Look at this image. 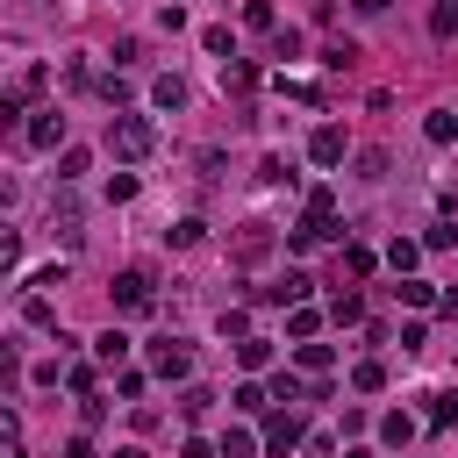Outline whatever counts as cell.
I'll return each instance as SVG.
<instances>
[{
    "mask_svg": "<svg viewBox=\"0 0 458 458\" xmlns=\"http://www.w3.org/2000/svg\"><path fill=\"white\" fill-rule=\"evenodd\" d=\"M322 236H344V229H336V193H329V186H315V193H308V208H301V222L286 229V243H293V250H308V243H322Z\"/></svg>",
    "mask_w": 458,
    "mask_h": 458,
    "instance_id": "cell-1",
    "label": "cell"
},
{
    "mask_svg": "<svg viewBox=\"0 0 458 458\" xmlns=\"http://www.w3.org/2000/svg\"><path fill=\"white\" fill-rule=\"evenodd\" d=\"M107 150H114L122 165H136V157L157 150V129H150L143 114H107Z\"/></svg>",
    "mask_w": 458,
    "mask_h": 458,
    "instance_id": "cell-2",
    "label": "cell"
},
{
    "mask_svg": "<svg viewBox=\"0 0 458 458\" xmlns=\"http://www.w3.org/2000/svg\"><path fill=\"white\" fill-rule=\"evenodd\" d=\"M107 293H114V308H122V315H150V308H157V279H150L143 265L114 272V286H107Z\"/></svg>",
    "mask_w": 458,
    "mask_h": 458,
    "instance_id": "cell-3",
    "label": "cell"
},
{
    "mask_svg": "<svg viewBox=\"0 0 458 458\" xmlns=\"http://www.w3.org/2000/svg\"><path fill=\"white\" fill-rule=\"evenodd\" d=\"M143 358H150V372H157V379H186V372H193V351H186L179 336H157Z\"/></svg>",
    "mask_w": 458,
    "mask_h": 458,
    "instance_id": "cell-4",
    "label": "cell"
},
{
    "mask_svg": "<svg viewBox=\"0 0 458 458\" xmlns=\"http://www.w3.org/2000/svg\"><path fill=\"white\" fill-rule=\"evenodd\" d=\"M265 250H272V222H243V229L229 236V258H236V265H258Z\"/></svg>",
    "mask_w": 458,
    "mask_h": 458,
    "instance_id": "cell-5",
    "label": "cell"
},
{
    "mask_svg": "<svg viewBox=\"0 0 458 458\" xmlns=\"http://www.w3.org/2000/svg\"><path fill=\"white\" fill-rule=\"evenodd\" d=\"M293 444H308V429H301V415H293V408H279V415L265 422V451H272V458H286Z\"/></svg>",
    "mask_w": 458,
    "mask_h": 458,
    "instance_id": "cell-6",
    "label": "cell"
},
{
    "mask_svg": "<svg viewBox=\"0 0 458 458\" xmlns=\"http://www.w3.org/2000/svg\"><path fill=\"white\" fill-rule=\"evenodd\" d=\"M222 93L250 100V93H258V64H250V57H222Z\"/></svg>",
    "mask_w": 458,
    "mask_h": 458,
    "instance_id": "cell-7",
    "label": "cell"
},
{
    "mask_svg": "<svg viewBox=\"0 0 458 458\" xmlns=\"http://www.w3.org/2000/svg\"><path fill=\"white\" fill-rule=\"evenodd\" d=\"M308 286H315L308 272H286L279 286H258V301H272V308H301V301H308Z\"/></svg>",
    "mask_w": 458,
    "mask_h": 458,
    "instance_id": "cell-8",
    "label": "cell"
},
{
    "mask_svg": "<svg viewBox=\"0 0 458 458\" xmlns=\"http://www.w3.org/2000/svg\"><path fill=\"white\" fill-rule=\"evenodd\" d=\"M308 157H315V165H344V129H336V122H322V129L308 136Z\"/></svg>",
    "mask_w": 458,
    "mask_h": 458,
    "instance_id": "cell-9",
    "label": "cell"
},
{
    "mask_svg": "<svg viewBox=\"0 0 458 458\" xmlns=\"http://www.w3.org/2000/svg\"><path fill=\"white\" fill-rule=\"evenodd\" d=\"M29 143H36V150H57V143H64V114H57V107H43V114L29 122Z\"/></svg>",
    "mask_w": 458,
    "mask_h": 458,
    "instance_id": "cell-10",
    "label": "cell"
},
{
    "mask_svg": "<svg viewBox=\"0 0 458 458\" xmlns=\"http://www.w3.org/2000/svg\"><path fill=\"white\" fill-rule=\"evenodd\" d=\"M236 365H243V372H265V365H272V344H265V336H236Z\"/></svg>",
    "mask_w": 458,
    "mask_h": 458,
    "instance_id": "cell-11",
    "label": "cell"
},
{
    "mask_svg": "<svg viewBox=\"0 0 458 458\" xmlns=\"http://www.w3.org/2000/svg\"><path fill=\"white\" fill-rule=\"evenodd\" d=\"M93 358H100V365H122V358H129V336H122V329H100V336H93Z\"/></svg>",
    "mask_w": 458,
    "mask_h": 458,
    "instance_id": "cell-12",
    "label": "cell"
},
{
    "mask_svg": "<svg viewBox=\"0 0 458 458\" xmlns=\"http://www.w3.org/2000/svg\"><path fill=\"white\" fill-rule=\"evenodd\" d=\"M351 386H358V394H379V386H386V365H379V358H358V365H351Z\"/></svg>",
    "mask_w": 458,
    "mask_h": 458,
    "instance_id": "cell-13",
    "label": "cell"
},
{
    "mask_svg": "<svg viewBox=\"0 0 458 458\" xmlns=\"http://www.w3.org/2000/svg\"><path fill=\"white\" fill-rule=\"evenodd\" d=\"M408 437H415V415H401V408H394V415H379V444H394V451H401Z\"/></svg>",
    "mask_w": 458,
    "mask_h": 458,
    "instance_id": "cell-14",
    "label": "cell"
},
{
    "mask_svg": "<svg viewBox=\"0 0 458 458\" xmlns=\"http://www.w3.org/2000/svg\"><path fill=\"white\" fill-rule=\"evenodd\" d=\"M429 36H437V43L458 36V0H437V7H429Z\"/></svg>",
    "mask_w": 458,
    "mask_h": 458,
    "instance_id": "cell-15",
    "label": "cell"
},
{
    "mask_svg": "<svg viewBox=\"0 0 458 458\" xmlns=\"http://www.w3.org/2000/svg\"><path fill=\"white\" fill-rule=\"evenodd\" d=\"M50 236L79 243V208H72V200H57V208H50Z\"/></svg>",
    "mask_w": 458,
    "mask_h": 458,
    "instance_id": "cell-16",
    "label": "cell"
},
{
    "mask_svg": "<svg viewBox=\"0 0 458 458\" xmlns=\"http://www.w3.org/2000/svg\"><path fill=\"white\" fill-rule=\"evenodd\" d=\"M272 401L286 408V401H315V386H301L293 372H272Z\"/></svg>",
    "mask_w": 458,
    "mask_h": 458,
    "instance_id": "cell-17",
    "label": "cell"
},
{
    "mask_svg": "<svg viewBox=\"0 0 458 458\" xmlns=\"http://www.w3.org/2000/svg\"><path fill=\"white\" fill-rule=\"evenodd\" d=\"M200 236H208V229H200V222H193V215H179V222H172V229H165V243H172V250H186V243H200Z\"/></svg>",
    "mask_w": 458,
    "mask_h": 458,
    "instance_id": "cell-18",
    "label": "cell"
},
{
    "mask_svg": "<svg viewBox=\"0 0 458 458\" xmlns=\"http://www.w3.org/2000/svg\"><path fill=\"white\" fill-rule=\"evenodd\" d=\"M394 293H401V301H408V308H437V286H429V279H401V286H394Z\"/></svg>",
    "mask_w": 458,
    "mask_h": 458,
    "instance_id": "cell-19",
    "label": "cell"
},
{
    "mask_svg": "<svg viewBox=\"0 0 458 458\" xmlns=\"http://www.w3.org/2000/svg\"><path fill=\"white\" fill-rule=\"evenodd\" d=\"M329 322H365V301H358V293H351V286H344V293H336V301H329Z\"/></svg>",
    "mask_w": 458,
    "mask_h": 458,
    "instance_id": "cell-20",
    "label": "cell"
},
{
    "mask_svg": "<svg viewBox=\"0 0 458 458\" xmlns=\"http://www.w3.org/2000/svg\"><path fill=\"white\" fill-rule=\"evenodd\" d=\"M315 329H322V315H315V308H293V315H286V336H293V344H308Z\"/></svg>",
    "mask_w": 458,
    "mask_h": 458,
    "instance_id": "cell-21",
    "label": "cell"
},
{
    "mask_svg": "<svg viewBox=\"0 0 458 458\" xmlns=\"http://www.w3.org/2000/svg\"><path fill=\"white\" fill-rule=\"evenodd\" d=\"M293 358H301V372H329V358H336V351H329V344H315V336H308V344H301V351H293Z\"/></svg>",
    "mask_w": 458,
    "mask_h": 458,
    "instance_id": "cell-22",
    "label": "cell"
},
{
    "mask_svg": "<svg viewBox=\"0 0 458 458\" xmlns=\"http://www.w3.org/2000/svg\"><path fill=\"white\" fill-rule=\"evenodd\" d=\"M222 458H258V444H250V429H222V444H215Z\"/></svg>",
    "mask_w": 458,
    "mask_h": 458,
    "instance_id": "cell-23",
    "label": "cell"
},
{
    "mask_svg": "<svg viewBox=\"0 0 458 458\" xmlns=\"http://www.w3.org/2000/svg\"><path fill=\"white\" fill-rule=\"evenodd\" d=\"M150 100H157V107H172V114H179V107H186V86H179V79H157V86H150Z\"/></svg>",
    "mask_w": 458,
    "mask_h": 458,
    "instance_id": "cell-24",
    "label": "cell"
},
{
    "mask_svg": "<svg viewBox=\"0 0 458 458\" xmlns=\"http://www.w3.org/2000/svg\"><path fill=\"white\" fill-rule=\"evenodd\" d=\"M422 136H429V143H451V136H458V114H444V107H437V114L422 122Z\"/></svg>",
    "mask_w": 458,
    "mask_h": 458,
    "instance_id": "cell-25",
    "label": "cell"
},
{
    "mask_svg": "<svg viewBox=\"0 0 458 458\" xmlns=\"http://www.w3.org/2000/svg\"><path fill=\"white\" fill-rule=\"evenodd\" d=\"M415 258H422V243H408V236H401V243H394V250H386V265H394V272H401V279H408V272H415Z\"/></svg>",
    "mask_w": 458,
    "mask_h": 458,
    "instance_id": "cell-26",
    "label": "cell"
},
{
    "mask_svg": "<svg viewBox=\"0 0 458 458\" xmlns=\"http://www.w3.org/2000/svg\"><path fill=\"white\" fill-rule=\"evenodd\" d=\"M208 401H215L208 386H186V394H179V415H186V422H200V415H208Z\"/></svg>",
    "mask_w": 458,
    "mask_h": 458,
    "instance_id": "cell-27",
    "label": "cell"
},
{
    "mask_svg": "<svg viewBox=\"0 0 458 458\" xmlns=\"http://www.w3.org/2000/svg\"><path fill=\"white\" fill-rule=\"evenodd\" d=\"M322 64H329V72H351V64H358V43H329Z\"/></svg>",
    "mask_w": 458,
    "mask_h": 458,
    "instance_id": "cell-28",
    "label": "cell"
},
{
    "mask_svg": "<svg viewBox=\"0 0 458 458\" xmlns=\"http://www.w3.org/2000/svg\"><path fill=\"white\" fill-rule=\"evenodd\" d=\"M229 401H236V408H243V415H258V408H265V401H272V386H236V394H229Z\"/></svg>",
    "mask_w": 458,
    "mask_h": 458,
    "instance_id": "cell-29",
    "label": "cell"
},
{
    "mask_svg": "<svg viewBox=\"0 0 458 458\" xmlns=\"http://www.w3.org/2000/svg\"><path fill=\"white\" fill-rule=\"evenodd\" d=\"M458 422V394H437V408H429V429H451Z\"/></svg>",
    "mask_w": 458,
    "mask_h": 458,
    "instance_id": "cell-30",
    "label": "cell"
},
{
    "mask_svg": "<svg viewBox=\"0 0 458 458\" xmlns=\"http://www.w3.org/2000/svg\"><path fill=\"white\" fill-rule=\"evenodd\" d=\"M200 43H208V57H236V43H229V29H200Z\"/></svg>",
    "mask_w": 458,
    "mask_h": 458,
    "instance_id": "cell-31",
    "label": "cell"
},
{
    "mask_svg": "<svg viewBox=\"0 0 458 458\" xmlns=\"http://www.w3.org/2000/svg\"><path fill=\"white\" fill-rule=\"evenodd\" d=\"M43 79H50V72H43V64H21V79H14V93H21V100H29V93H43Z\"/></svg>",
    "mask_w": 458,
    "mask_h": 458,
    "instance_id": "cell-32",
    "label": "cell"
},
{
    "mask_svg": "<svg viewBox=\"0 0 458 458\" xmlns=\"http://www.w3.org/2000/svg\"><path fill=\"white\" fill-rule=\"evenodd\" d=\"M86 165H93V157H86V150H64V157H57V179H64V186H72V179H79V172H86Z\"/></svg>",
    "mask_w": 458,
    "mask_h": 458,
    "instance_id": "cell-33",
    "label": "cell"
},
{
    "mask_svg": "<svg viewBox=\"0 0 458 458\" xmlns=\"http://www.w3.org/2000/svg\"><path fill=\"white\" fill-rule=\"evenodd\" d=\"M344 272H351V279H365V272H372V250H365V243H351V250H344Z\"/></svg>",
    "mask_w": 458,
    "mask_h": 458,
    "instance_id": "cell-34",
    "label": "cell"
},
{
    "mask_svg": "<svg viewBox=\"0 0 458 458\" xmlns=\"http://www.w3.org/2000/svg\"><path fill=\"white\" fill-rule=\"evenodd\" d=\"M21 315H29V322H36V329H50V322H57V315H50V301H43V293H29V301H21Z\"/></svg>",
    "mask_w": 458,
    "mask_h": 458,
    "instance_id": "cell-35",
    "label": "cell"
},
{
    "mask_svg": "<svg viewBox=\"0 0 458 458\" xmlns=\"http://www.w3.org/2000/svg\"><path fill=\"white\" fill-rule=\"evenodd\" d=\"M64 386L86 401V394H93V365H64Z\"/></svg>",
    "mask_w": 458,
    "mask_h": 458,
    "instance_id": "cell-36",
    "label": "cell"
},
{
    "mask_svg": "<svg viewBox=\"0 0 458 458\" xmlns=\"http://www.w3.org/2000/svg\"><path fill=\"white\" fill-rule=\"evenodd\" d=\"M243 21H250V29H279V21H272V0H250V7H243Z\"/></svg>",
    "mask_w": 458,
    "mask_h": 458,
    "instance_id": "cell-37",
    "label": "cell"
},
{
    "mask_svg": "<svg viewBox=\"0 0 458 458\" xmlns=\"http://www.w3.org/2000/svg\"><path fill=\"white\" fill-rule=\"evenodd\" d=\"M272 57H301V36L293 29H272Z\"/></svg>",
    "mask_w": 458,
    "mask_h": 458,
    "instance_id": "cell-38",
    "label": "cell"
},
{
    "mask_svg": "<svg viewBox=\"0 0 458 458\" xmlns=\"http://www.w3.org/2000/svg\"><path fill=\"white\" fill-rule=\"evenodd\" d=\"M222 336H250V315L243 308H222Z\"/></svg>",
    "mask_w": 458,
    "mask_h": 458,
    "instance_id": "cell-39",
    "label": "cell"
},
{
    "mask_svg": "<svg viewBox=\"0 0 458 458\" xmlns=\"http://www.w3.org/2000/svg\"><path fill=\"white\" fill-rule=\"evenodd\" d=\"M179 458H222V451H215V444H200V437H186V444H179Z\"/></svg>",
    "mask_w": 458,
    "mask_h": 458,
    "instance_id": "cell-40",
    "label": "cell"
},
{
    "mask_svg": "<svg viewBox=\"0 0 458 458\" xmlns=\"http://www.w3.org/2000/svg\"><path fill=\"white\" fill-rule=\"evenodd\" d=\"M64 458H93V437H72V444H64Z\"/></svg>",
    "mask_w": 458,
    "mask_h": 458,
    "instance_id": "cell-41",
    "label": "cell"
},
{
    "mask_svg": "<svg viewBox=\"0 0 458 458\" xmlns=\"http://www.w3.org/2000/svg\"><path fill=\"white\" fill-rule=\"evenodd\" d=\"M351 7H358V14H386L394 0H351Z\"/></svg>",
    "mask_w": 458,
    "mask_h": 458,
    "instance_id": "cell-42",
    "label": "cell"
},
{
    "mask_svg": "<svg viewBox=\"0 0 458 458\" xmlns=\"http://www.w3.org/2000/svg\"><path fill=\"white\" fill-rule=\"evenodd\" d=\"M114 458H143V451H136V444H122V451H114Z\"/></svg>",
    "mask_w": 458,
    "mask_h": 458,
    "instance_id": "cell-43",
    "label": "cell"
}]
</instances>
